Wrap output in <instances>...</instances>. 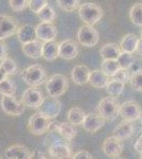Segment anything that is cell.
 I'll return each mask as SVG.
<instances>
[{
  "instance_id": "obj_1",
  "label": "cell",
  "mask_w": 142,
  "mask_h": 159,
  "mask_svg": "<svg viewBox=\"0 0 142 159\" xmlns=\"http://www.w3.org/2000/svg\"><path fill=\"white\" fill-rule=\"evenodd\" d=\"M104 11L99 4L94 2H84L79 7V16L82 21L87 25H91L97 24L102 19Z\"/></svg>"
},
{
  "instance_id": "obj_2",
  "label": "cell",
  "mask_w": 142,
  "mask_h": 159,
  "mask_svg": "<svg viewBox=\"0 0 142 159\" xmlns=\"http://www.w3.org/2000/svg\"><path fill=\"white\" fill-rule=\"evenodd\" d=\"M68 79L61 73L53 74L46 81V90L50 98H59L68 90Z\"/></svg>"
},
{
  "instance_id": "obj_3",
  "label": "cell",
  "mask_w": 142,
  "mask_h": 159,
  "mask_svg": "<svg viewBox=\"0 0 142 159\" xmlns=\"http://www.w3.org/2000/svg\"><path fill=\"white\" fill-rule=\"evenodd\" d=\"M52 119L45 116L42 112L37 111L33 114L30 117L29 121H28L27 129L32 135L40 136L50 130V126L52 124Z\"/></svg>"
},
{
  "instance_id": "obj_4",
  "label": "cell",
  "mask_w": 142,
  "mask_h": 159,
  "mask_svg": "<svg viewBox=\"0 0 142 159\" xmlns=\"http://www.w3.org/2000/svg\"><path fill=\"white\" fill-rule=\"evenodd\" d=\"M46 70L43 66L40 65H32L25 68L21 72V79L27 85L30 87H36L42 85L46 81Z\"/></svg>"
},
{
  "instance_id": "obj_5",
  "label": "cell",
  "mask_w": 142,
  "mask_h": 159,
  "mask_svg": "<svg viewBox=\"0 0 142 159\" xmlns=\"http://www.w3.org/2000/svg\"><path fill=\"white\" fill-rule=\"evenodd\" d=\"M120 104L117 99L107 97L103 98L98 104V111L99 115L105 121H113L119 115Z\"/></svg>"
},
{
  "instance_id": "obj_6",
  "label": "cell",
  "mask_w": 142,
  "mask_h": 159,
  "mask_svg": "<svg viewBox=\"0 0 142 159\" xmlns=\"http://www.w3.org/2000/svg\"><path fill=\"white\" fill-rule=\"evenodd\" d=\"M119 115L125 121L133 122L135 120L140 119V117L142 116V109L138 102L130 100V101H125L124 103L120 104Z\"/></svg>"
},
{
  "instance_id": "obj_7",
  "label": "cell",
  "mask_w": 142,
  "mask_h": 159,
  "mask_svg": "<svg viewBox=\"0 0 142 159\" xmlns=\"http://www.w3.org/2000/svg\"><path fill=\"white\" fill-rule=\"evenodd\" d=\"M77 40L84 47H94L99 42V33L91 25H84L77 31Z\"/></svg>"
},
{
  "instance_id": "obj_8",
  "label": "cell",
  "mask_w": 142,
  "mask_h": 159,
  "mask_svg": "<svg viewBox=\"0 0 142 159\" xmlns=\"http://www.w3.org/2000/svg\"><path fill=\"white\" fill-rule=\"evenodd\" d=\"M1 108L7 115L12 117H19L25 112V105L21 101H18L14 96L2 97L0 101Z\"/></svg>"
},
{
  "instance_id": "obj_9",
  "label": "cell",
  "mask_w": 142,
  "mask_h": 159,
  "mask_svg": "<svg viewBox=\"0 0 142 159\" xmlns=\"http://www.w3.org/2000/svg\"><path fill=\"white\" fill-rule=\"evenodd\" d=\"M44 100H45V97L43 92L35 87H29L28 89H25L21 97V102L24 105L30 108H39Z\"/></svg>"
},
{
  "instance_id": "obj_10",
  "label": "cell",
  "mask_w": 142,
  "mask_h": 159,
  "mask_svg": "<svg viewBox=\"0 0 142 159\" xmlns=\"http://www.w3.org/2000/svg\"><path fill=\"white\" fill-rule=\"evenodd\" d=\"M18 30V21L12 16L6 14H0V39L4 40L15 33Z\"/></svg>"
},
{
  "instance_id": "obj_11",
  "label": "cell",
  "mask_w": 142,
  "mask_h": 159,
  "mask_svg": "<svg viewBox=\"0 0 142 159\" xmlns=\"http://www.w3.org/2000/svg\"><path fill=\"white\" fill-rule=\"evenodd\" d=\"M35 30L37 39L44 43L52 42L57 36L56 27L50 22H40L35 27Z\"/></svg>"
},
{
  "instance_id": "obj_12",
  "label": "cell",
  "mask_w": 142,
  "mask_h": 159,
  "mask_svg": "<svg viewBox=\"0 0 142 159\" xmlns=\"http://www.w3.org/2000/svg\"><path fill=\"white\" fill-rule=\"evenodd\" d=\"M123 141L118 139L115 136H110V137L106 138L104 142L102 143V150L104 154L108 157H117L120 156L121 153L123 152Z\"/></svg>"
},
{
  "instance_id": "obj_13",
  "label": "cell",
  "mask_w": 142,
  "mask_h": 159,
  "mask_svg": "<svg viewBox=\"0 0 142 159\" xmlns=\"http://www.w3.org/2000/svg\"><path fill=\"white\" fill-rule=\"evenodd\" d=\"M50 130H53L54 133L58 134L63 139L70 141L76 138L77 134V129L74 125L71 123L66 122H52L50 126Z\"/></svg>"
},
{
  "instance_id": "obj_14",
  "label": "cell",
  "mask_w": 142,
  "mask_h": 159,
  "mask_svg": "<svg viewBox=\"0 0 142 159\" xmlns=\"http://www.w3.org/2000/svg\"><path fill=\"white\" fill-rule=\"evenodd\" d=\"M49 155L52 159H71V148L63 141H54L48 148Z\"/></svg>"
},
{
  "instance_id": "obj_15",
  "label": "cell",
  "mask_w": 142,
  "mask_h": 159,
  "mask_svg": "<svg viewBox=\"0 0 142 159\" xmlns=\"http://www.w3.org/2000/svg\"><path fill=\"white\" fill-rule=\"evenodd\" d=\"M62 110V103L58 99L55 98H45L42 106L39 107V112H42L45 116L50 119L56 118Z\"/></svg>"
},
{
  "instance_id": "obj_16",
  "label": "cell",
  "mask_w": 142,
  "mask_h": 159,
  "mask_svg": "<svg viewBox=\"0 0 142 159\" xmlns=\"http://www.w3.org/2000/svg\"><path fill=\"white\" fill-rule=\"evenodd\" d=\"M79 54V47L73 39H66L59 43L58 56L64 60H73Z\"/></svg>"
},
{
  "instance_id": "obj_17",
  "label": "cell",
  "mask_w": 142,
  "mask_h": 159,
  "mask_svg": "<svg viewBox=\"0 0 142 159\" xmlns=\"http://www.w3.org/2000/svg\"><path fill=\"white\" fill-rule=\"evenodd\" d=\"M105 124V120L100 116L99 114L95 112H90L85 116L84 122H83V127L85 130H87L88 133H95L98 132L100 129H102Z\"/></svg>"
},
{
  "instance_id": "obj_18",
  "label": "cell",
  "mask_w": 142,
  "mask_h": 159,
  "mask_svg": "<svg viewBox=\"0 0 142 159\" xmlns=\"http://www.w3.org/2000/svg\"><path fill=\"white\" fill-rule=\"evenodd\" d=\"M30 150L22 144H12L6 148L4 155L7 159H30Z\"/></svg>"
},
{
  "instance_id": "obj_19",
  "label": "cell",
  "mask_w": 142,
  "mask_h": 159,
  "mask_svg": "<svg viewBox=\"0 0 142 159\" xmlns=\"http://www.w3.org/2000/svg\"><path fill=\"white\" fill-rule=\"evenodd\" d=\"M89 74L90 70L86 65H76L71 71V79L76 85H85L89 81Z\"/></svg>"
},
{
  "instance_id": "obj_20",
  "label": "cell",
  "mask_w": 142,
  "mask_h": 159,
  "mask_svg": "<svg viewBox=\"0 0 142 159\" xmlns=\"http://www.w3.org/2000/svg\"><path fill=\"white\" fill-rule=\"evenodd\" d=\"M109 81V76L106 75L103 71H101V69L90 71L88 83L94 88H106Z\"/></svg>"
},
{
  "instance_id": "obj_21",
  "label": "cell",
  "mask_w": 142,
  "mask_h": 159,
  "mask_svg": "<svg viewBox=\"0 0 142 159\" xmlns=\"http://www.w3.org/2000/svg\"><path fill=\"white\" fill-rule=\"evenodd\" d=\"M17 37L19 39V42L22 43V45H25V43H29L33 40L37 39L36 37V30L35 27H33L32 25H24L21 27L18 28L17 30Z\"/></svg>"
},
{
  "instance_id": "obj_22",
  "label": "cell",
  "mask_w": 142,
  "mask_h": 159,
  "mask_svg": "<svg viewBox=\"0 0 142 159\" xmlns=\"http://www.w3.org/2000/svg\"><path fill=\"white\" fill-rule=\"evenodd\" d=\"M134 129H135V126H134L133 122L123 120L113 130V136L121 141H123L125 139H128L134 134Z\"/></svg>"
},
{
  "instance_id": "obj_23",
  "label": "cell",
  "mask_w": 142,
  "mask_h": 159,
  "mask_svg": "<svg viewBox=\"0 0 142 159\" xmlns=\"http://www.w3.org/2000/svg\"><path fill=\"white\" fill-rule=\"evenodd\" d=\"M44 43L38 39H35L29 43L22 45V52L25 55L31 58H39L42 57V50Z\"/></svg>"
},
{
  "instance_id": "obj_24",
  "label": "cell",
  "mask_w": 142,
  "mask_h": 159,
  "mask_svg": "<svg viewBox=\"0 0 142 159\" xmlns=\"http://www.w3.org/2000/svg\"><path fill=\"white\" fill-rule=\"evenodd\" d=\"M121 53L120 46L117 45L115 43H105L100 50V54L102 56L103 61L104 60H112V61H117L119 55Z\"/></svg>"
},
{
  "instance_id": "obj_25",
  "label": "cell",
  "mask_w": 142,
  "mask_h": 159,
  "mask_svg": "<svg viewBox=\"0 0 142 159\" xmlns=\"http://www.w3.org/2000/svg\"><path fill=\"white\" fill-rule=\"evenodd\" d=\"M139 39L137 38L136 35L128 33V34L124 35L121 39L120 43V49L122 52L130 53V54H134L137 50V46H138Z\"/></svg>"
},
{
  "instance_id": "obj_26",
  "label": "cell",
  "mask_w": 142,
  "mask_h": 159,
  "mask_svg": "<svg viewBox=\"0 0 142 159\" xmlns=\"http://www.w3.org/2000/svg\"><path fill=\"white\" fill-rule=\"evenodd\" d=\"M58 45L55 40L52 42L44 43L43 50H42V57L45 58L48 61H55L58 56Z\"/></svg>"
},
{
  "instance_id": "obj_27",
  "label": "cell",
  "mask_w": 142,
  "mask_h": 159,
  "mask_svg": "<svg viewBox=\"0 0 142 159\" xmlns=\"http://www.w3.org/2000/svg\"><path fill=\"white\" fill-rule=\"evenodd\" d=\"M85 116H86V114L80 107H72L67 112V119H68L69 123H71L74 126L76 125L83 124Z\"/></svg>"
},
{
  "instance_id": "obj_28",
  "label": "cell",
  "mask_w": 142,
  "mask_h": 159,
  "mask_svg": "<svg viewBox=\"0 0 142 159\" xmlns=\"http://www.w3.org/2000/svg\"><path fill=\"white\" fill-rule=\"evenodd\" d=\"M131 21L137 27H142V3H135L130 10Z\"/></svg>"
},
{
  "instance_id": "obj_29",
  "label": "cell",
  "mask_w": 142,
  "mask_h": 159,
  "mask_svg": "<svg viewBox=\"0 0 142 159\" xmlns=\"http://www.w3.org/2000/svg\"><path fill=\"white\" fill-rule=\"evenodd\" d=\"M16 92V85L11 79L7 78L0 82V94L2 97H12Z\"/></svg>"
},
{
  "instance_id": "obj_30",
  "label": "cell",
  "mask_w": 142,
  "mask_h": 159,
  "mask_svg": "<svg viewBox=\"0 0 142 159\" xmlns=\"http://www.w3.org/2000/svg\"><path fill=\"white\" fill-rule=\"evenodd\" d=\"M125 84L121 83V82L118 81H113V80H110L108 85L106 86V91L108 92L112 98H118L119 96L122 94L123 90H124Z\"/></svg>"
},
{
  "instance_id": "obj_31",
  "label": "cell",
  "mask_w": 142,
  "mask_h": 159,
  "mask_svg": "<svg viewBox=\"0 0 142 159\" xmlns=\"http://www.w3.org/2000/svg\"><path fill=\"white\" fill-rule=\"evenodd\" d=\"M120 69L117 61H112V60H104L101 64V71H103L106 75L112 76L117 71Z\"/></svg>"
},
{
  "instance_id": "obj_32",
  "label": "cell",
  "mask_w": 142,
  "mask_h": 159,
  "mask_svg": "<svg viewBox=\"0 0 142 159\" xmlns=\"http://www.w3.org/2000/svg\"><path fill=\"white\" fill-rule=\"evenodd\" d=\"M0 68L2 69V71H3L7 75H13V74L17 73V71H18L17 64L15 63V61L13 60V58L9 57V56H7L4 60L1 61Z\"/></svg>"
},
{
  "instance_id": "obj_33",
  "label": "cell",
  "mask_w": 142,
  "mask_h": 159,
  "mask_svg": "<svg viewBox=\"0 0 142 159\" xmlns=\"http://www.w3.org/2000/svg\"><path fill=\"white\" fill-rule=\"evenodd\" d=\"M37 16L39 17L42 22H50V24H52V21H54L56 18V13L53 7L48 4L47 7H44L42 11L39 12V14Z\"/></svg>"
},
{
  "instance_id": "obj_34",
  "label": "cell",
  "mask_w": 142,
  "mask_h": 159,
  "mask_svg": "<svg viewBox=\"0 0 142 159\" xmlns=\"http://www.w3.org/2000/svg\"><path fill=\"white\" fill-rule=\"evenodd\" d=\"M56 3L65 12H73L81 6V2L79 0H57Z\"/></svg>"
},
{
  "instance_id": "obj_35",
  "label": "cell",
  "mask_w": 142,
  "mask_h": 159,
  "mask_svg": "<svg viewBox=\"0 0 142 159\" xmlns=\"http://www.w3.org/2000/svg\"><path fill=\"white\" fill-rule=\"evenodd\" d=\"M134 61H135V58H134L133 54H130V53H126V52H122V51H121L120 55H119V57L117 60L120 68L126 69V70H127V68L131 65V63H133Z\"/></svg>"
},
{
  "instance_id": "obj_36",
  "label": "cell",
  "mask_w": 142,
  "mask_h": 159,
  "mask_svg": "<svg viewBox=\"0 0 142 159\" xmlns=\"http://www.w3.org/2000/svg\"><path fill=\"white\" fill-rule=\"evenodd\" d=\"M131 86L134 90L142 92V70L139 71L138 73L134 74L130 79Z\"/></svg>"
},
{
  "instance_id": "obj_37",
  "label": "cell",
  "mask_w": 142,
  "mask_h": 159,
  "mask_svg": "<svg viewBox=\"0 0 142 159\" xmlns=\"http://www.w3.org/2000/svg\"><path fill=\"white\" fill-rule=\"evenodd\" d=\"M47 6H48L47 0H31V1H29L30 10L33 13H35L36 15L39 14V12Z\"/></svg>"
},
{
  "instance_id": "obj_38",
  "label": "cell",
  "mask_w": 142,
  "mask_h": 159,
  "mask_svg": "<svg viewBox=\"0 0 142 159\" xmlns=\"http://www.w3.org/2000/svg\"><path fill=\"white\" fill-rule=\"evenodd\" d=\"M112 79L113 80V81H118V82H121V83H123V84H126L128 81H130L131 75L126 69L120 68L117 72L112 76Z\"/></svg>"
},
{
  "instance_id": "obj_39",
  "label": "cell",
  "mask_w": 142,
  "mask_h": 159,
  "mask_svg": "<svg viewBox=\"0 0 142 159\" xmlns=\"http://www.w3.org/2000/svg\"><path fill=\"white\" fill-rule=\"evenodd\" d=\"M9 3L11 9L15 12H21L29 7V1L27 0H10Z\"/></svg>"
},
{
  "instance_id": "obj_40",
  "label": "cell",
  "mask_w": 142,
  "mask_h": 159,
  "mask_svg": "<svg viewBox=\"0 0 142 159\" xmlns=\"http://www.w3.org/2000/svg\"><path fill=\"white\" fill-rule=\"evenodd\" d=\"M142 70V68H141V65L139 64V61H134L133 63H131V65L130 66V67L127 68V71H128V73H130V75H134V74H136V73H138L139 71H141Z\"/></svg>"
},
{
  "instance_id": "obj_41",
  "label": "cell",
  "mask_w": 142,
  "mask_h": 159,
  "mask_svg": "<svg viewBox=\"0 0 142 159\" xmlns=\"http://www.w3.org/2000/svg\"><path fill=\"white\" fill-rule=\"evenodd\" d=\"M71 159H94L92 155L90 154L88 151H79L74 155H72Z\"/></svg>"
},
{
  "instance_id": "obj_42",
  "label": "cell",
  "mask_w": 142,
  "mask_h": 159,
  "mask_svg": "<svg viewBox=\"0 0 142 159\" xmlns=\"http://www.w3.org/2000/svg\"><path fill=\"white\" fill-rule=\"evenodd\" d=\"M7 45L6 43V42L2 39H0V61L4 60L7 55Z\"/></svg>"
},
{
  "instance_id": "obj_43",
  "label": "cell",
  "mask_w": 142,
  "mask_h": 159,
  "mask_svg": "<svg viewBox=\"0 0 142 159\" xmlns=\"http://www.w3.org/2000/svg\"><path fill=\"white\" fill-rule=\"evenodd\" d=\"M30 159H48V158L46 157V155L43 152H40V151H38V150H34L32 152V154H31Z\"/></svg>"
},
{
  "instance_id": "obj_44",
  "label": "cell",
  "mask_w": 142,
  "mask_h": 159,
  "mask_svg": "<svg viewBox=\"0 0 142 159\" xmlns=\"http://www.w3.org/2000/svg\"><path fill=\"white\" fill-rule=\"evenodd\" d=\"M134 148H135V151L137 153L142 154V139L140 137L136 140L135 144H134Z\"/></svg>"
},
{
  "instance_id": "obj_45",
  "label": "cell",
  "mask_w": 142,
  "mask_h": 159,
  "mask_svg": "<svg viewBox=\"0 0 142 159\" xmlns=\"http://www.w3.org/2000/svg\"><path fill=\"white\" fill-rule=\"evenodd\" d=\"M136 53L138 54L140 57H142V39H139L138 42V46H137V50Z\"/></svg>"
},
{
  "instance_id": "obj_46",
  "label": "cell",
  "mask_w": 142,
  "mask_h": 159,
  "mask_svg": "<svg viewBox=\"0 0 142 159\" xmlns=\"http://www.w3.org/2000/svg\"><path fill=\"white\" fill-rule=\"evenodd\" d=\"M7 78V75L3 72V71H2V69L0 68V82H2L3 80H6Z\"/></svg>"
},
{
  "instance_id": "obj_47",
  "label": "cell",
  "mask_w": 142,
  "mask_h": 159,
  "mask_svg": "<svg viewBox=\"0 0 142 159\" xmlns=\"http://www.w3.org/2000/svg\"><path fill=\"white\" fill-rule=\"evenodd\" d=\"M113 159H124V158H122V157H120V156H117V157H115Z\"/></svg>"
},
{
  "instance_id": "obj_48",
  "label": "cell",
  "mask_w": 142,
  "mask_h": 159,
  "mask_svg": "<svg viewBox=\"0 0 142 159\" xmlns=\"http://www.w3.org/2000/svg\"><path fill=\"white\" fill-rule=\"evenodd\" d=\"M140 122H141V125H142V116L140 117Z\"/></svg>"
},
{
  "instance_id": "obj_49",
  "label": "cell",
  "mask_w": 142,
  "mask_h": 159,
  "mask_svg": "<svg viewBox=\"0 0 142 159\" xmlns=\"http://www.w3.org/2000/svg\"><path fill=\"white\" fill-rule=\"evenodd\" d=\"M140 34H141V39H142V30H141V33H140Z\"/></svg>"
},
{
  "instance_id": "obj_50",
  "label": "cell",
  "mask_w": 142,
  "mask_h": 159,
  "mask_svg": "<svg viewBox=\"0 0 142 159\" xmlns=\"http://www.w3.org/2000/svg\"><path fill=\"white\" fill-rule=\"evenodd\" d=\"M140 159H142V154H140Z\"/></svg>"
},
{
  "instance_id": "obj_51",
  "label": "cell",
  "mask_w": 142,
  "mask_h": 159,
  "mask_svg": "<svg viewBox=\"0 0 142 159\" xmlns=\"http://www.w3.org/2000/svg\"><path fill=\"white\" fill-rule=\"evenodd\" d=\"M140 138H141V139H142V134H141V136H140Z\"/></svg>"
},
{
  "instance_id": "obj_52",
  "label": "cell",
  "mask_w": 142,
  "mask_h": 159,
  "mask_svg": "<svg viewBox=\"0 0 142 159\" xmlns=\"http://www.w3.org/2000/svg\"><path fill=\"white\" fill-rule=\"evenodd\" d=\"M0 159H1V158H0Z\"/></svg>"
}]
</instances>
